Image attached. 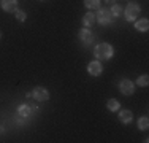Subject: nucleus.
<instances>
[{"mask_svg":"<svg viewBox=\"0 0 149 143\" xmlns=\"http://www.w3.org/2000/svg\"><path fill=\"white\" fill-rule=\"evenodd\" d=\"M94 56L97 60L103 62V60H109L113 56H114V48L111 46V43H98L97 46L94 48Z\"/></svg>","mask_w":149,"mask_h":143,"instance_id":"obj_1","label":"nucleus"},{"mask_svg":"<svg viewBox=\"0 0 149 143\" xmlns=\"http://www.w3.org/2000/svg\"><path fill=\"white\" fill-rule=\"evenodd\" d=\"M141 13V8L138 3L135 2H130L127 3V6L124 8V16H125V19L129 21V22H135V21L138 19V16H140Z\"/></svg>","mask_w":149,"mask_h":143,"instance_id":"obj_2","label":"nucleus"},{"mask_svg":"<svg viewBox=\"0 0 149 143\" xmlns=\"http://www.w3.org/2000/svg\"><path fill=\"white\" fill-rule=\"evenodd\" d=\"M95 21H97L100 26H111L113 21H114V18H113L111 11H109L108 8H98V13L97 16H95Z\"/></svg>","mask_w":149,"mask_h":143,"instance_id":"obj_3","label":"nucleus"},{"mask_svg":"<svg viewBox=\"0 0 149 143\" xmlns=\"http://www.w3.org/2000/svg\"><path fill=\"white\" fill-rule=\"evenodd\" d=\"M119 91L122 95H132L135 92V83L129 78H124L119 81Z\"/></svg>","mask_w":149,"mask_h":143,"instance_id":"obj_4","label":"nucleus"},{"mask_svg":"<svg viewBox=\"0 0 149 143\" xmlns=\"http://www.w3.org/2000/svg\"><path fill=\"white\" fill-rule=\"evenodd\" d=\"M78 38H79V41L83 43L84 46H89L94 43V34L91 32L89 27H83L79 32H78Z\"/></svg>","mask_w":149,"mask_h":143,"instance_id":"obj_5","label":"nucleus"},{"mask_svg":"<svg viewBox=\"0 0 149 143\" xmlns=\"http://www.w3.org/2000/svg\"><path fill=\"white\" fill-rule=\"evenodd\" d=\"M32 97L35 99V102H48L49 92L46 88H43V86H37V88L32 91Z\"/></svg>","mask_w":149,"mask_h":143,"instance_id":"obj_6","label":"nucleus"},{"mask_svg":"<svg viewBox=\"0 0 149 143\" xmlns=\"http://www.w3.org/2000/svg\"><path fill=\"white\" fill-rule=\"evenodd\" d=\"M87 73L91 75V76H100L102 73H103V65H102L100 60H92V62L87 64Z\"/></svg>","mask_w":149,"mask_h":143,"instance_id":"obj_7","label":"nucleus"},{"mask_svg":"<svg viewBox=\"0 0 149 143\" xmlns=\"http://www.w3.org/2000/svg\"><path fill=\"white\" fill-rule=\"evenodd\" d=\"M119 121L122 124H130L133 121V113L130 111V110H127V108H124V110H120L119 108Z\"/></svg>","mask_w":149,"mask_h":143,"instance_id":"obj_8","label":"nucleus"},{"mask_svg":"<svg viewBox=\"0 0 149 143\" xmlns=\"http://www.w3.org/2000/svg\"><path fill=\"white\" fill-rule=\"evenodd\" d=\"M2 10L6 13H15L17 10V0H2Z\"/></svg>","mask_w":149,"mask_h":143,"instance_id":"obj_9","label":"nucleus"},{"mask_svg":"<svg viewBox=\"0 0 149 143\" xmlns=\"http://www.w3.org/2000/svg\"><path fill=\"white\" fill-rule=\"evenodd\" d=\"M17 114L19 116H22V118H29L32 116V105L30 103H22V105H19L17 107Z\"/></svg>","mask_w":149,"mask_h":143,"instance_id":"obj_10","label":"nucleus"},{"mask_svg":"<svg viewBox=\"0 0 149 143\" xmlns=\"http://www.w3.org/2000/svg\"><path fill=\"white\" fill-rule=\"evenodd\" d=\"M135 29H136L138 32H148V29H149V19H148V18H143V19L135 21Z\"/></svg>","mask_w":149,"mask_h":143,"instance_id":"obj_11","label":"nucleus"},{"mask_svg":"<svg viewBox=\"0 0 149 143\" xmlns=\"http://www.w3.org/2000/svg\"><path fill=\"white\" fill-rule=\"evenodd\" d=\"M106 108L109 110V111H119V108H120V102L118 99H109L108 102H106Z\"/></svg>","mask_w":149,"mask_h":143,"instance_id":"obj_12","label":"nucleus"},{"mask_svg":"<svg viewBox=\"0 0 149 143\" xmlns=\"http://www.w3.org/2000/svg\"><path fill=\"white\" fill-rule=\"evenodd\" d=\"M94 22H95V14H94V13H86V14L83 16V26H84V27L94 26Z\"/></svg>","mask_w":149,"mask_h":143,"instance_id":"obj_13","label":"nucleus"},{"mask_svg":"<svg viewBox=\"0 0 149 143\" xmlns=\"http://www.w3.org/2000/svg\"><path fill=\"white\" fill-rule=\"evenodd\" d=\"M109 11H111L113 18L116 19V18H119V16H122V14H124V8L119 5V3H113V6H111V10H109Z\"/></svg>","mask_w":149,"mask_h":143,"instance_id":"obj_14","label":"nucleus"},{"mask_svg":"<svg viewBox=\"0 0 149 143\" xmlns=\"http://www.w3.org/2000/svg\"><path fill=\"white\" fill-rule=\"evenodd\" d=\"M84 6L87 10H98L100 8V0H84Z\"/></svg>","mask_w":149,"mask_h":143,"instance_id":"obj_15","label":"nucleus"},{"mask_svg":"<svg viewBox=\"0 0 149 143\" xmlns=\"http://www.w3.org/2000/svg\"><path fill=\"white\" fill-rule=\"evenodd\" d=\"M148 127H149V118L148 116L140 118V119H138V129H140V130H148Z\"/></svg>","mask_w":149,"mask_h":143,"instance_id":"obj_16","label":"nucleus"},{"mask_svg":"<svg viewBox=\"0 0 149 143\" xmlns=\"http://www.w3.org/2000/svg\"><path fill=\"white\" fill-rule=\"evenodd\" d=\"M15 16H16V19L19 21V22H24V21L27 19V13L24 11V10H19V8L15 11Z\"/></svg>","mask_w":149,"mask_h":143,"instance_id":"obj_17","label":"nucleus"},{"mask_svg":"<svg viewBox=\"0 0 149 143\" xmlns=\"http://www.w3.org/2000/svg\"><path fill=\"white\" fill-rule=\"evenodd\" d=\"M136 84L141 86V88H146V86L149 84V76H148V75H141V76H138Z\"/></svg>","mask_w":149,"mask_h":143,"instance_id":"obj_18","label":"nucleus"},{"mask_svg":"<svg viewBox=\"0 0 149 143\" xmlns=\"http://www.w3.org/2000/svg\"><path fill=\"white\" fill-rule=\"evenodd\" d=\"M105 2L106 3H111V5H113V3H114V0H105Z\"/></svg>","mask_w":149,"mask_h":143,"instance_id":"obj_19","label":"nucleus"},{"mask_svg":"<svg viewBox=\"0 0 149 143\" xmlns=\"http://www.w3.org/2000/svg\"><path fill=\"white\" fill-rule=\"evenodd\" d=\"M5 132V129H3V126H0V134H3Z\"/></svg>","mask_w":149,"mask_h":143,"instance_id":"obj_20","label":"nucleus"},{"mask_svg":"<svg viewBox=\"0 0 149 143\" xmlns=\"http://www.w3.org/2000/svg\"><path fill=\"white\" fill-rule=\"evenodd\" d=\"M0 38H2V34H0Z\"/></svg>","mask_w":149,"mask_h":143,"instance_id":"obj_21","label":"nucleus"}]
</instances>
